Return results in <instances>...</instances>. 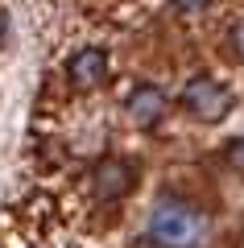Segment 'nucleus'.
I'll use <instances>...</instances> for the list:
<instances>
[{
    "instance_id": "1",
    "label": "nucleus",
    "mask_w": 244,
    "mask_h": 248,
    "mask_svg": "<svg viewBox=\"0 0 244 248\" xmlns=\"http://www.w3.org/2000/svg\"><path fill=\"white\" fill-rule=\"evenodd\" d=\"M207 215L186 199H162L149 211V244L153 248H199L207 240Z\"/></svg>"
},
{
    "instance_id": "2",
    "label": "nucleus",
    "mask_w": 244,
    "mask_h": 248,
    "mask_svg": "<svg viewBox=\"0 0 244 248\" xmlns=\"http://www.w3.org/2000/svg\"><path fill=\"white\" fill-rule=\"evenodd\" d=\"M182 112L191 116V120L199 124H219L228 116V108H232V91L224 87L219 79H211V75H195L191 83L182 87Z\"/></svg>"
},
{
    "instance_id": "3",
    "label": "nucleus",
    "mask_w": 244,
    "mask_h": 248,
    "mask_svg": "<svg viewBox=\"0 0 244 248\" xmlns=\"http://www.w3.org/2000/svg\"><path fill=\"white\" fill-rule=\"evenodd\" d=\"M132 182H137V174H132V166L120 161V157H104L96 170H91V190H96L99 203H116V199H124L132 190Z\"/></svg>"
},
{
    "instance_id": "4",
    "label": "nucleus",
    "mask_w": 244,
    "mask_h": 248,
    "mask_svg": "<svg viewBox=\"0 0 244 248\" xmlns=\"http://www.w3.org/2000/svg\"><path fill=\"white\" fill-rule=\"evenodd\" d=\"M170 99L166 91L157 87V83H137V87L129 91V99H124V112H129V120L137 124V128H153L162 116H166Z\"/></svg>"
},
{
    "instance_id": "5",
    "label": "nucleus",
    "mask_w": 244,
    "mask_h": 248,
    "mask_svg": "<svg viewBox=\"0 0 244 248\" xmlns=\"http://www.w3.org/2000/svg\"><path fill=\"white\" fill-rule=\"evenodd\" d=\"M66 79L75 83L79 91H96L99 83L108 79V50H99V46H83V50H75L70 62H66Z\"/></svg>"
},
{
    "instance_id": "6",
    "label": "nucleus",
    "mask_w": 244,
    "mask_h": 248,
    "mask_svg": "<svg viewBox=\"0 0 244 248\" xmlns=\"http://www.w3.org/2000/svg\"><path fill=\"white\" fill-rule=\"evenodd\" d=\"M228 54H232V58H240V62H244V17L236 21L232 29H228Z\"/></svg>"
},
{
    "instance_id": "7",
    "label": "nucleus",
    "mask_w": 244,
    "mask_h": 248,
    "mask_svg": "<svg viewBox=\"0 0 244 248\" xmlns=\"http://www.w3.org/2000/svg\"><path fill=\"white\" fill-rule=\"evenodd\" d=\"M224 157H228V166H232L236 174H244V137H236V141L228 145V153H224Z\"/></svg>"
},
{
    "instance_id": "8",
    "label": "nucleus",
    "mask_w": 244,
    "mask_h": 248,
    "mask_svg": "<svg viewBox=\"0 0 244 248\" xmlns=\"http://www.w3.org/2000/svg\"><path fill=\"white\" fill-rule=\"evenodd\" d=\"M170 4H174L178 13H203V9L211 4V0H170Z\"/></svg>"
}]
</instances>
